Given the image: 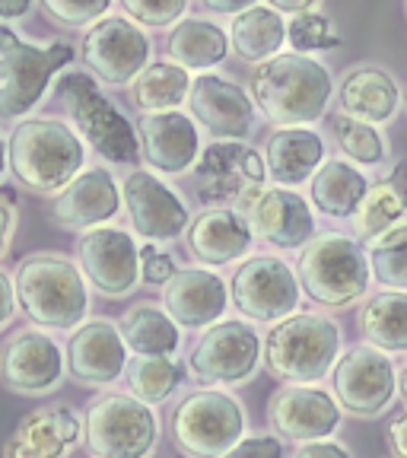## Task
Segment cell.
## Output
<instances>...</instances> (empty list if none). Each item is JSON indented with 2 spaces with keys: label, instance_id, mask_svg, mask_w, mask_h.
Segmentation results:
<instances>
[{
  "label": "cell",
  "instance_id": "cell-10",
  "mask_svg": "<svg viewBox=\"0 0 407 458\" xmlns=\"http://www.w3.org/2000/svg\"><path fill=\"white\" fill-rule=\"evenodd\" d=\"M265 363V337L242 318H226L200 331L188 351V369L204 386H245Z\"/></svg>",
  "mask_w": 407,
  "mask_h": 458
},
{
  "label": "cell",
  "instance_id": "cell-1",
  "mask_svg": "<svg viewBox=\"0 0 407 458\" xmlns=\"http://www.w3.org/2000/svg\"><path fill=\"white\" fill-rule=\"evenodd\" d=\"M249 93L267 122L296 128V124H315L328 112L335 77L318 57L302 51H280L255 67Z\"/></svg>",
  "mask_w": 407,
  "mask_h": 458
},
{
  "label": "cell",
  "instance_id": "cell-8",
  "mask_svg": "<svg viewBox=\"0 0 407 458\" xmlns=\"http://www.w3.org/2000/svg\"><path fill=\"white\" fill-rule=\"evenodd\" d=\"M55 93L71 112L73 128H80V134L93 147V153H99L106 163L131 165L140 159L137 128L106 93H99V86L89 73L71 71L64 77H57Z\"/></svg>",
  "mask_w": 407,
  "mask_h": 458
},
{
  "label": "cell",
  "instance_id": "cell-42",
  "mask_svg": "<svg viewBox=\"0 0 407 458\" xmlns=\"http://www.w3.org/2000/svg\"><path fill=\"white\" fill-rule=\"evenodd\" d=\"M223 458H284V439L277 433L242 437Z\"/></svg>",
  "mask_w": 407,
  "mask_h": 458
},
{
  "label": "cell",
  "instance_id": "cell-19",
  "mask_svg": "<svg viewBox=\"0 0 407 458\" xmlns=\"http://www.w3.org/2000/svg\"><path fill=\"white\" fill-rule=\"evenodd\" d=\"M191 118L208 131L214 140H242L255 128V99L242 83L204 71L194 77L188 93Z\"/></svg>",
  "mask_w": 407,
  "mask_h": 458
},
{
  "label": "cell",
  "instance_id": "cell-9",
  "mask_svg": "<svg viewBox=\"0 0 407 458\" xmlns=\"http://www.w3.org/2000/svg\"><path fill=\"white\" fill-rule=\"evenodd\" d=\"M157 443V411L131 392H106L86 404L83 445L93 458H150Z\"/></svg>",
  "mask_w": 407,
  "mask_h": 458
},
{
  "label": "cell",
  "instance_id": "cell-29",
  "mask_svg": "<svg viewBox=\"0 0 407 458\" xmlns=\"http://www.w3.org/2000/svg\"><path fill=\"white\" fill-rule=\"evenodd\" d=\"M229 55V32L208 16H185L165 36V57L185 71H210Z\"/></svg>",
  "mask_w": 407,
  "mask_h": 458
},
{
  "label": "cell",
  "instance_id": "cell-51",
  "mask_svg": "<svg viewBox=\"0 0 407 458\" xmlns=\"http://www.w3.org/2000/svg\"><path fill=\"white\" fill-rule=\"evenodd\" d=\"M10 165V157H7V143H4V137H0V179H4V172H7Z\"/></svg>",
  "mask_w": 407,
  "mask_h": 458
},
{
  "label": "cell",
  "instance_id": "cell-3",
  "mask_svg": "<svg viewBox=\"0 0 407 458\" xmlns=\"http://www.w3.org/2000/svg\"><path fill=\"white\" fill-rule=\"evenodd\" d=\"M13 284L22 315L45 331H73L89 315L83 267L61 251L26 255L16 267Z\"/></svg>",
  "mask_w": 407,
  "mask_h": 458
},
{
  "label": "cell",
  "instance_id": "cell-50",
  "mask_svg": "<svg viewBox=\"0 0 407 458\" xmlns=\"http://www.w3.org/2000/svg\"><path fill=\"white\" fill-rule=\"evenodd\" d=\"M32 10V0H0V20H22Z\"/></svg>",
  "mask_w": 407,
  "mask_h": 458
},
{
  "label": "cell",
  "instance_id": "cell-36",
  "mask_svg": "<svg viewBox=\"0 0 407 458\" xmlns=\"http://www.w3.org/2000/svg\"><path fill=\"white\" fill-rule=\"evenodd\" d=\"M124 382H128V392L134 398L157 408L179 392V386L185 382V366L175 357H134L128 360Z\"/></svg>",
  "mask_w": 407,
  "mask_h": 458
},
{
  "label": "cell",
  "instance_id": "cell-16",
  "mask_svg": "<svg viewBox=\"0 0 407 458\" xmlns=\"http://www.w3.org/2000/svg\"><path fill=\"white\" fill-rule=\"evenodd\" d=\"M77 265L83 267L86 280L99 290L102 296L122 300L134 293L140 274V249L137 239L122 226H96L86 229L77 242Z\"/></svg>",
  "mask_w": 407,
  "mask_h": 458
},
{
  "label": "cell",
  "instance_id": "cell-27",
  "mask_svg": "<svg viewBox=\"0 0 407 458\" xmlns=\"http://www.w3.org/2000/svg\"><path fill=\"white\" fill-rule=\"evenodd\" d=\"M325 163V137L309 128H274L265 143V165L277 185L296 188L312 182Z\"/></svg>",
  "mask_w": 407,
  "mask_h": 458
},
{
  "label": "cell",
  "instance_id": "cell-41",
  "mask_svg": "<svg viewBox=\"0 0 407 458\" xmlns=\"http://www.w3.org/2000/svg\"><path fill=\"white\" fill-rule=\"evenodd\" d=\"M122 7L140 26H172L182 20L188 0H122Z\"/></svg>",
  "mask_w": 407,
  "mask_h": 458
},
{
  "label": "cell",
  "instance_id": "cell-15",
  "mask_svg": "<svg viewBox=\"0 0 407 458\" xmlns=\"http://www.w3.org/2000/svg\"><path fill=\"white\" fill-rule=\"evenodd\" d=\"M86 67L112 86H128L150 64V36L131 16H102L80 42Z\"/></svg>",
  "mask_w": 407,
  "mask_h": 458
},
{
  "label": "cell",
  "instance_id": "cell-33",
  "mask_svg": "<svg viewBox=\"0 0 407 458\" xmlns=\"http://www.w3.org/2000/svg\"><path fill=\"white\" fill-rule=\"evenodd\" d=\"M357 328L386 353H407V290H382L360 306Z\"/></svg>",
  "mask_w": 407,
  "mask_h": 458
},
{
  "label": "cell",
  "instance_id": "cell-5",
  "mask_svg": "<svg viewBox=\"0 0 407 458\" xmlns=\"http://www.w3.org/2000/svg\"><path fill=\"white\" fill-rule=\"evenodd\" d=\"M71 61L73 48L64 38L32 45L13 26L0 22V122H22Z\"/></svg>",
  "mask_w": 407,
  "mask_h": 458
},
{
  "label": "cell",
  "instance_id": "cell-31",
  "mask_svg": "<svg viewBox=\"0 0 407 458\" xmlns=\"http://www.w3.org/2000/svg\"><path fill=\"white\" fill-rule=\"evenodd\" d=\"M122 337L134 357H175L182 347V325L163 302H137L122 315Z\"/></svg>",
  "mask_w": 407,
  "mask_h": 458
},
{
  "label": "cell",
  "instance_id": "cell-30",
  "mask_svg": "<svg viewBox=\"0 0 407 458\" xmlns=\"http://www.w3.org/2000/svg\"><path fill=\"white\" fill-rule=\"evenodd\" d=\"M353 220H357L360 242H376L388 229L407 223V159L379 182H372Z\"/></svg>",
  "mask_w": 407,
  "mask_h": 458
},
{
  "label": "cell",
  "instance_id": "cell-28",
  "mask_svg": "<svg viewBox=\"0 0 407 458\" xmlns=\"http://www.w3.org/2000/svg\"><path fill=\"white\" fill-rule=\"evenodd\" d=\"M337 99H341V112L372 124H386L401 108V86L386 67L357 64L343 73Z\"/></svg>",
  "mask_w": 407,
  "mask_h": 458
},
{
  "label": "cell",
  "instance_id": "cell-22",
  "mask_svg": "<svg viewBox=\"0 0 407 458\" xmlns=\"http://www.w3.org/2000/svg\"><path fill=\"white\" fill-rule=\"evenodd\" d=\"M137 134H140V159L150 165V172L185 175L200 157L198 128H194L191 114L179 112V108L143 112Z\"/></svg>",
  "mask_w": 407,
  "mask_h": 458
},
{
  "label": "cell",
  "instance_id": "cell-46",
  "mask_svg": "<svg viewBox=\"0 0 407 458\" xmlns=\"http://www.w3.org/2000/svg\"><path fill=\"white\" fill-rule=\"evenodd\" d=\"M293 458H351V449L335 439H315V443H300Z\"/></svg>",
  "mask_w": 407,
  "mask_h": 458
},
{
  "label": "cell",
  "instance_id": "cell-43",
  "mask_svg": "<svg viewBox=\"0 0 407 458\" xmlns=\"http://www.w3.org/2000/svg\"><path fill=\"white\" fill-rule=\"evenodd\" d=\"M175 271H179V267H175L172 255H165V251L153 249V245H143V249H140V274H143V284L165 286V280H169Z\"/></svg>",
  "mask_w": 407,
  "mask_h": 458
},
{
  "label": "cell",
  "instance_id": "cell-49",
  "mask_svg": "<svg viewBox=\"0 0 407 458\" xmlns=\"http://www.w3.org/2000/svg\"><path fill=\"white\" fill-rule=\"evenodd\" d=\"M267 7L280 10V13L296 16V13H309V10H315L318 7V0H267Z\"/></svg>",
  "mask_w": 407,
  "mask_h": 458
},
{
  "label": "cell",
  "instance_id": "cell-52",
  "mask_svg": "<svg viewBox=\"0 0 407 458\" xmlns=\"http://www.w3.org/2000/svg\"><path fill=\"white\" fill-rule=\"evenodd\" d=\"M398 392H401V398H404V404H407V366L401 369V376H398Z\"/></svg>",
  "mask_w": 407,
  "mask_h": 458
},
{
  "label": "cell",
  "instance_id": "cell-11",
  "mask_svg": "<svg viewBox=\"0 0 407 458\" xmlns=\"http://www.w3.org/2000/svg\"><path fill=\"white\" fill-rule=\"evenodd\" d=\"M300 274L277 255H251L229 277V300L249 322L274 325L300 306Z\"/></svg>",
  "mask_w": 407,
  "mask_h": 458
},
{
  "label": "cell",
  "instance_id": "cell-23",
  "mask_svg": "<svg viewBox=\"0 0 407 458\" xmlns=\"http://www.w3.org/2000/svg\"><path fill=\"white\" fill-rule=\"evenodd\" d=\"M124 194L114 175L102 165H89L51 200V220L61 229H96L122 214Z\"/></svg>",
  "mask_w": 407,
  "mask_h": 458
},
{
  "label": "cell",
  "instance_id": "cell-40",
  "mask_svg": "<svg viewBox=\"0 0 407 458\" xmlns=\"http://www.w3.org/2000/svg\"><path fill=\"white\" fill-rule=\"evenodd\" d=\"M112 0H42V10L61 26H93L108 13Z\"/></svg>",
  "mask_w": 407,
  "mask_h": 458
},
{
  "label": "cell",
  "instance_id": "cell-2",
  "mask_svg": "<svg viewBox=\"0 0 407 458\" xmlns=\"http://www.w3.org/2000/svg\"><path fill=\"white\" fill-rule=\"evenodd\" d=\"M13 179L36 194L64 191L86 165V143L71 122L42 114L16 122L7 143Z\"/></svg>",
  "mask_w": 407,
  "mask_h": 458
},
{
  "label": "cell",
  "instance_id": "cell-25",
  "mask_svg": "<svg viewBox=\"0 0 407 458\" xmlns=\"http://www.w3.org/2000/svg\"><path fill=\"white\" fill-rule=\"evenodd\" d=\"M251 242H255V229H251L245 210L236 208L200 210L185 229L188 255L204 267L233 265L236 258L249 255Z\"/></svg>",
  "mask_w": 407,
  "mask_h": 458
},
{
  "label": "cell",
  "instance_id": "cell-53",
  "mask_svg": "<svg viewBox=\"0 0 407 458\" xmlns=\"http://www.w3.org/2000/svg\"><path fill=\"white\" fill-rule=\"evenodd\" d=\"M404 13H407V0H404Z\"/></svg>",
  "mask_w": 407,
  "mask_h": 458
},
{
  "label": "cell",
  "instance_id": "cell-34",
  "mask_svg": "<svg viewBox=\"0 0 407 458\" xmlns=\"http://www.w3.org/2000/svg\"><path fill=\"white\" fill-rule=\"evenodd\" d=\"M286 42V22L274 7H249L233 16L229 26V45L249 64H265L267 57L280 55Z\"/></svg>",
  "mask_w": 407,
  "mask_h": 458
},
{
  "label": "cell",
  "instance_id": "cell-26",
  "mask_svg": "<svg viewBox=\"0 0 407 458\" xmlns=\"http://www.w3.org/2000/svg\"><path fill=\"white\" fill-rule=\"evenodd\" d=\"M80 443L83 420L64 404H48L16 423L4 443V458H67Z\"/></svg>",
  "mask_w": 407,
  "mask_h": 458
},
{
  "label": "cell",
  "instance_id": "cell-48",
  "mask_svg": "<svg viewBox=\"0 0 407 458\" xmlns=\"http://www.w3.org/2000/svg\"><path fill=\"white\" fill-rule=\"evenodd\" d=\"M200 4L216 16H239L242 10L255 7L258 0H200Z\"/></svg>",
  "mask_w": 407,
  "mask_h": 458
},
{
  "label": "cell",
  "instance_id": "cell-38",
  "mask_svg": "<svg viewBox=\"0 0 407 458\" xmlns=\"http://www.w3.org/2000/svg\"><path fill=\"white\" fill-rule=\"evenodd\" d=\"M372 280L386 290H407V223L388 229L386 236L369 242Z\"/></svg>",
  "mask_w": 407,
  "mask_h": 458
},
{
  "label": "cell",
  "instance_id": "cell-54",
  "mask_svg": "<svg viewBox=\"0 0 407 458\" xmlns=\"http://www.w3.org/2000/svg\"><path fill=\"white\" fill-rule=\"evenodd\" d=\"M404 106H407V96H404Z\"/></svg>",
  "mask_w": 407,
  "mask_h": 458
},
{
  "label": "cell",
  "instance_id": "cell-17",
  "mask_svg": "<svg viewBox=\"0 0 407 458\" xmlns=\"http://www.w3.org/2000/svg\"><path fill=\"white\" fill-rule=\"evenodd\" d=\"M343 420V408L337 404L335 392L318 386L290 382L280 386L267 401V423L280 439L290 443H315L337 433Z\"/></svg>",
  "mask_w": 407,
  "mask_h": 458
},
{
  "label": "cell",
  "instance_id": "cell-21",
  "mask_svg": "<svg viewBox=\"0 0 407 458\" xmlns=\"http://www.w3.org/2000/svg\"><path fill=\"white\" fill-rule=\"evenodd\" d=\"M245 216H249L258 239H265L267 245L284 251L302 249V245H309L318 236L312 204L286 185L261 188L249 200Z\"/></svg>",
  "mask_w": 407,
  "mask_h": 458
},
{
  "label": "cell",
  "instance_id": "cell-7",
  "mask_svg": "<svg viewBox=\"0 0 407 458\" xmlns=\"http://www.w3.org/2000/svg\"><path fill=\"white\" fill-rule=\"evenodd\" d=\"M245 408L220 386L194 388L172 408L169 439L188 458H223L245 437Z\"/></svg>",
  "mask_w": 407,
  "mask_h": 458
},
{
  "label": "cell",
  "instance_id": "cell-6",
  "mask_svg": "<svg viewBox=\"0 0 407 458\" xmlns=\"http://www.w3.org/2000/svg\"><path fill=\"white\" fill-rule=\"evenodd\" d=\"M302 293L318 306L347 309L363 300L372 284L369 251L347 233H318L296 261Z\"/></svg>",
  "mask_w": 407,
  "mask_h": 458
},
{
  "label": "cell",
  "instance_id": "cell-47",
  "mask_svg": "<svg viewBox=\"0 0 407 458\" xmlns=\"http://www.w3.org/2000/svg\"><path fill=\"white\" fill-rule=\"evenodd\" d=\"M16 309H20V300H16V284L4 267H0V331L13 322Z\"/></svg>",
  "mask_w": 407,
  "mask_h": 458
},
{
  "label": "cell",
  "instance_id": "cell-45",
  "mask_svg": "<svg viewBox=\"0 0 407 458\" xmlns=\"http://www.w3.org/2000/svg\"><path fill=\"white\" fill-rule=\"evenodd\" d=\"M386 445L392 458H407V411H398V414L388 420Z\"/></svg>",
  "mask_w": 407,
  "mask_h": 458
},
{
  "label": "cell",
  "instance_id": "cell-13",
  "mask_svg": "<svg viewBox=\"0 0 407 458\" xmlns=\"http://www.w3.org/2000/svg\"><path fill=\"white\" fill-rule=\"evenodd\" d=\"M194 172H198V194L208 204L233 200L242 210L265 188L267 179L265 153H258L242 140H214L208 150H200Z\"/></svg>",
  "mask_w": 407,
  "mask_h": 458
},
{
  "label": "cell",
  "instance_id": "cell-18",
  "mask_svg": "<svg viewBox=\"0 0 407 458\" xmlns=\"http://www.w3.org/2000/svg\"><path fill=\"white\" fill-rule=\"evenodd\" d=\"M124 210L131 216V226L140 239L150 242H172L191 223L188 204L172 185L157 179L150 169H134L122 182Z\"/></svg>",
  "mask_w": 407,
  "mask_h": 458
},
{
  "label": "cell",
  "instance_id": "cell-35",
  "mask_svg": "<svg viewBox=\"0 0 407 458\" xmlns=\"http://www.w3.org/2000/svg\"><path fill=\"white\" fill-rule=\"evenodd\" d=\"M191 71H185L175 61H150L131 83V102L137 112H165L188 102L191 93Z\"/></svg>",
  "mask_w": 407,
  "mask_h": 458
},
{
  "label": "cell",
  "instance_id": "cell-14",
  "mask_svg": "<svg viewBox=\"0 0 407 458\" xmlns=\"http://www.w3.org/2000/svg\"><path fill=\"white\" fill-rule=\"evenodd\" d=\"M67 353L45 328H20L0 344V386L16 394H48L61 388Z\"/></svg>",
  "mask_w": 407,
  "mask_h": 458
},
{
  "label": "cell",
  "instance_id": "cell-20",
  "mask_svg": "<svg viewBox=\"0 0 407 458\" xmlns=\"http://www.w3.org/2000/svg\"><path fill=\"white\" fill-rule=\"evenodd\" d=\"M67 376L83 388H106L128 369V344L108 318H89L67 337Z\"/></svg>",
  "mask_w": 407,
  "mask_h": 458
},
{
  "label": "cell",
  "instance_id": "cell-37",
  "mask_svg": "<svg viewBox=\"0 0 407 458\" xmlns=\"http://www.w3.org/2000/svg\"><path fill=\"white\" fill-rule=\"evenodd\" d=\"M331 137H335L337 150L357 165H382L388 159V143L379 124L353 118L347 112H335L328 118Z\"/></svg>",
  "mask_w": 407,
  "mask_h": 458
},
{
  "label": "cell",
  "instance_id": "cell-12",
  "mask_svg": "<svg viewBox=\"0 0 407 458\" xmlns=\"http://www.w3.org/2000/svg\"><path fill=\"white\" fill-rule=\"evenodd\" d=\"M331 392L343 414L363 417V420L386 414L398 392L394 360L372 344H357L337 357L331 369Z\"/></svg>",
  "mask_w": 407,
  "mask_h": 458
},
{
  "label": "cell",
  "instance_id": "cell-39",
  "mask_svg": "<svg viewBox=\"0 0 407 458\" xmlns=\"http://www.w3.org/2000/svg\"><path fill=\"white\" fill-rule=\"evenodd\" d=\"M286 42L293 45V51H331L341 48V32L335 29V22L328 20L318 10H309V13H296L293 20L286 22Z\"/></svg>",
  "mask_w": 407,
  "mask_h": 458
},
{
  "label": "cell",
  "instance_id": "cell-32",
  "mask_svg": "<svg viewBox=\"0 0 407 458\" xmlns=\"http://www.w3.org/2000/svg\"><path fill=\"white\" fill-rule=\"evenodd\" d=\"M366 191H369V179L347 157L325 159L322 169L312 175L315 208L322 210L325 216H331V220H351V216H357Z\"/></svg>",
  "mask_w": 407,
  "mask_h": 458
},
{
  "label": "cell",
  "instance_id": "cell-24",
  "mask_svg": "<svg viewBox=\"0 0 407 458\" xmlns=\"http://www.w3.org/2000/svg\"><path fill=\"white\" fill-rule=\"evenodd\" d=\"M165 312L182 328L204 331L223 322L229 309V284L210 267H179L163 286Z\"/></svg>",
  "mask_w": 407,
  "mask_h": 458
},
{
  "label": "cell",
  "instance_id": "cell-4",
  "mask_svg": "<svg viewBox=\"0 0 407 458\" xmlns=\"http://www.w3.org/2000/svg\"><path fill=\"white\" fill-rule=\"evenodd\" d=\"M341 325L322 312H293L265 337L267 372L284 382H322L341 357Z\"/></svg>",
  "mask_w": 407,
  "mask_h": 458
},
{
  "label": "cell",
  "instance_id": "cell-44",
  "mask_svg": "<svg viewBox=\"0 0 407 458\" xmlns=\"http://www.w3.org/2000/svg\"><path fill=\"white\" fill-rule=\"evenodd\" d=\"M16 233V191L13 188H0V258L7 255L10 242Z\"/></svg>",
  "mask_w": 407,
  "mask_h": 458
}]
</instances>
